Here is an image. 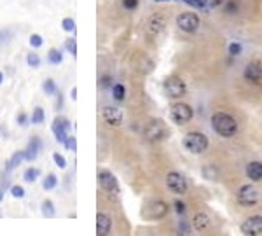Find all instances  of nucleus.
Returning <instances> with one entry per match:
<instances>
[{
  "mask_svg": "<svg viewBox=\"0 0 262 236\" xmlns=\"http://www.w3.org/2000/svg\"><path fill=\"white\" fill-rule=\"evenodd\" d=\"M16 123H18V126H28L31 121H30V117H28V114L26 112H18V116H16Z\"/></svg>",
  "mask_w": 262,
  "mask_h": 236,
  "instance_id": "31",
  "label": "nucleus"
},
{
  "mask_svg": "<svg viewBox=\"0 0 262 236\" xmlns=\"http://www.w3.org/2000/svg\"><path fill=\"white\" fill-rule=\"evenodd\" d=\"M0 217H2V214H0Z\"/></svg>",
  "mask_w": 262,
  "mask_h": 236,
  "instance_id": "48",
  "label": "nucleus"
},
{
  "mask_svg": "<svg viewBox=\"0 0 262 236\" xmlns=\"http://www.w3.org/2000/svg\"><path fill=\"white\" fill-rule=\"evenodd\" d=\"M31 124H42L46 121V112H44L42 107H35L34 112H31V117H30Z\"/></svg>",
  "mask_w": 262,
  "mask_h": 236,
  "instance_id": "25",
  "label": "nucleus"
},
{
  "mask_svg": "<svg viewBox=\"0 0 262 236\" xmlns=\"http://www.w3.org/2000/svg\"><path fill=\"white\" fill-rule=\"evenodd\" d=\"M110 84H112V79H110V77H103V81H102L103 88H107V86H110Z\"/></svg>",
  "mask_w": 262,
  "mask_h": 236,
  "instance_id": "42",
  "label": "nucleus"
},
{
  "mask_svg": "<svg viewBox=\"0 0 262 236\" xmlns=\"http://www.w3.org/2000/svg\"><path fill=\"white\" fill-rule=\"evenodd\" d=\"M144 135L150 142H161L168 137V128L161 119H150L144 128Z\"/></svg>",
  "mask_w": 262,
  "mask_h": 236,
  "instance_id": "4",
  "label": "nucleus"
},
{
  "mask_svg": "<svg viewBox=\"0 0 262 236\" xmlns=\"http://www.w3.org/2000/svg\"><path fill=\"white\" fill-rule=\"evenodd\" d=\"M42 89H44V93H46L47 96H56V94H58V86H56V82H54L53 79H46V81L42 82Z\"/></svg>",
  "mask_w": 262,
  "mask_h": 236,
  "instance_id": "23",
  "label": "nucleus"
},
{
  "mask_svg": "<svg viewBox=\"0 0 262 236\" xmlns=\"http://www.w3.org/2000/svg\"><path fill=\"white\" fill-rule=\"evenodd\" d=\"M25 159V152L23 151H16L13 156H11V159H7L6 163V172H13L16 168L21 164V161Z\"/></svg>",
  "mask_w": 262,
  "mask_h": 236,
  "instance_id": "19",
  "label": "nucleus"
},
{
  "mask_svg": "<svg viewBox=\"0 0 262 236\" xmlns=\"http://www.w3.org/2000/svg\"><path fill=\"white\" fill-rule=\"evenodd\" d=\"M154 2H177V0H154Z\"/></svg>",
  "mask_w": 262,
  "mask_h": 236,
  "instance_id": "46",
  "label": "nucleus"
},
{
  "mask_svg": "<svg viewBox=\"0 0 262 236\" xmlns=\"http://www.w3.org/2000/svg\"><path fill=\"white\" fill-rule=\"evenodd\" d=\"M257 199H259V192H257V189L253 186H243L238 191V201L245 205V207L255 205Z\"/></svg>",
  "mask_w": 262,
  "mask_h": 236,
  "instance_id": "13",
  "label": "nucleus"
},
{
  "mask_svg": "<svg viewBox=\"0 0 262 236\" xmlns=\"http://www.w3.org/2000/svg\"><path fill=\"white\" fill-rule=\"evenodd\" d=\"M0 182H2V186H0V187H4V189L9 187V189H11V182L6 179V175H2V179H0Z\"/></svg>",
  "mask_w": 262,
  "mask_h": 236,
  "instance_id": "40",
  "label": "nucleus"
},
{
  "mask_svg": "<svg viewBox=\"0 0 262 236\" xmlns=\"http://www.w3.org/2000/svg\"><path fill=\"white\" fill-rule=\"evenodd\" d=\"M41 212L46 219H53L56 215V208H54V203L51 199H44L41 205Z\"/></svg>",
  "mask_w": 262,
  "mask_h": 236,
  "instance_id": "21",
  "label": "nucleus"
},
{
  "mask_svg": "<svg viewBox=\"0 0 262 236\" xmlns=\"http://www.w3.org/2000/svg\"><path fill=\"white\" fill-rule=\"evenodd\" d=\"M192 224L198 231H206L210 227V217L206 214H196L194 215Z\"/></svg>",
  "mask_w": 262,
  "mask_h": 236,
  "instance_id": "20",
  "label": "nucleus"
},
{
  "mask_svg": "<svg viewBox=\"0 0 262 236\" xmlns=\"http://www.w3.org/2000/svg\"><path fill=\"white\" fill-rule=\"evenodd\" d=\"M26 63H28V66H31V69H39L41 66V56H39V53L26 54Z\"/></svg>",
  "mask_w": 262,
  "mask_h": 236,
  "instance_id": "28",
  "label": "nucleus"
},
{
  "mask_svg": "<svg viewBox=\"0 0 262 236\" xmlns=\"http://www.w3.org/2000/svg\"><path fill=\"white\" fill-rule=\"evenodd\" d=\"M245 77L248 81L255 82V84H260L262 82V66L259 63H250V65L245 69Z\"/></svg>",
  "mask_w": 262,
  "mask_h": 236,
  "instance_id": "17",
  "label": "nucleus"
},
{
  "mask_svg": "<svg viewBox=\"0 0 262 236\" xmlns=\"http://www.w3.org/2000/svg\"><path fill=\"white\" fill-rule=\"evenodd\" d=\"M98 184H100V187L103 189V191L112 192V194H119V191H121V189H119V182H117L116 175L109 170H102L100 173H98Z\"/></svg>",
  "mask_w": 262,
  "mask_h": 236,
  "instance_id": "8",
  "label": "nucleus"
},
{
  "mask_svg": "<svg viewBox=\"0 0 262 236\" xmlns=\"http://www.w3.org/2000/svg\"><path fill=\"white\" fill-rule=\"evenodd\" d=\"M184 147L187 149L189 152H192V154H201V152H205L206 149H208V139H206V135L200 131H192V133H187V135L184 137Z\"/></svg>",
  "mask_w": 262,
  "mask_h": 236,
  "instance_id": "3",
  "label": "nucleus"
},
{
  "mask_svg": "<svg viewBox=\"0 0 262 236\" xmlns=\"http://www.w3.org/2000/svg\"><path fill=\"white\" fill-rule=\"evenodd\" d=\"M112 231V219L107 214H98L96 215V233L98 234H109Z\"/></svg>",
  "mask_w": 262,
  "mask_h": 236,
  "instance_id": "16",
  "label": "nucleus"
},
{
  "mask_svg": "<svg viewBox=\"0 0 262 236\" xmlns=\"http://www.w3.org/2000/svg\"><path fill=\"white\" fill-rule=\"evenodd\" d=\"M212 126H213V129H215V133H218L220 137H225V139L234 137V133L238 131V124H236V121H234V117H231L225 112L213 114Z\"/></svg>",
  "mask_w": 262,
  "mask_h": 236,
  "instance_id": "1",
  "label": "nucleus"
},
{
  "mask_svg": "<svg viewBox=\"0 0 262 236\" xmlns=\"http://www.w3.org/2000/svg\"><path fill=\"white\" fill-rule=\"evenodd\" d=\"M112 96L116 102H122L126 98V88L122 84H116L112 88Z\"/></svg>",
  "mask_w": 262,
  "mask_h": 236,
  "instance_id": "27",
  "label": "nucleus"
},
{
  "mask_svg": "<svg viewBox=\"0 0 262 236\" xmlns=\"http://www.w3.org/2000/svg\"><path fill=\"white\" fill-rule=\"evenodd\" d=\"M225 0H212V4L213 6H222V4H224Z\"/></svg>",
  "mask_w": 262,
  "mask_h": 236,
  "instance_id": "44",
  "label": "nucleus"
},
{
  "mask_svg": "<svg viewBox=\"0 0 262 236\" xmlns=\"http://www.w3.org/2000/svg\"><path fill=\"white\" fill-rule=\"evenodd\" d=\"M168 210L170 207L166 201H162V199H152V201L145 203V207L142 208V215L147 220H159L168 214Z\"/></svg>",
  "mask_w": 262,
  "mask_h": 236,
  "instance_id": "2",
  "label": "nucleus"
},
{
  "mask_svg": "<svg viewBox=\"0 0 262 236\" xmlns=\"http://www.w3.org/2000/svg\"><path fill=\"white\" fill-rule=\"evenodd\" d=\"M4 201V187H0V203Z\"/></svg>",
  "mask_w": 262,
  "mask_h": 236,
  "instance_id": "45",
  "label": "nucleus"
},
{
  "mask_svg": "<svg viewBox=\"0 0 262 236\" xmlns=\"http://www.w3.org/2000/svg\"><path fill=\"white\" fill-rule=\"evenodd\" d=\"M69 129H70V121L63 116H58L56 119L53 121V126H51V131L56 137L58 144H63V142L69 139Z\"/></svg>",
  "mask_w": 262,
  "mask_h": 236,
  "instance_id": "10",
  "label": "nucleus"
},
{
  "mask_svg": "<svg viewBox=\"0 0 262 236\" xmlns=\"http://www.w3.org/2000/svg\"><path fill=\"white\" fill-rule=\"evenodd\" d=\"M175 210H177V214H184V212H185V203L184 201H175Z\"/></svg>",
  "mask_w": 262,
  "mask_h": 236,
  "instance_id": "39",
  "label": "nucleus"
},
{
  "mask_svg": "<svg viewBox=\"0 0 262 236\" xmlns=\"http://www.w3.org/2000/svg\"><path fill=\"white\" fill-rule=\"evenodd\" d=\"M122 6H124V9L133 11L138 7V0H122Z\"/></svg>",
  "mask_w": 262,
  "mask_h": 236,
  "instance_id": "37",
  "label": "nucleus"
},
{
  "mask_svg": "<svg viewBox=\"0 0 262 236\" xmlns=\"http://www.w3.org/2000/svg\"><path fill=\"white\" fill-rule=\"evenodd\" d=\"M2 82H4V74L0 72V84H2Z\"/></svg>",
  "mask_w": 262,
  "mask_h": 236,
  "instance_id": "47",
  "label": "nucleus"
},
{
  "mask_svg": "<svg viewBox=\"0 0 262 236\" xmlns=\"http://www.w3.org/2000/svg\"><path fill=\"white\" fill-rule=\"evenodd\" d=\"M25 194L26 192L21 186H11V196H13V198L21 199V198H25Z\"/></svg>",
  "mask_w": 262,
  "mask_h": 236,
  "instance_id": "33",
  "label": "nucleus"
},
{
  "mask_svg": "<svg viewBox=\"0 0 262 236\" xmlns=\"http://www.w3.org/2000/svg\"><path fill=\"white\" fill-rule=\"evenodd\" d=\"M42 149H44V142L39 139L37 135H34L30 139V142H28V145H26L25 147V159L26 161H35L39 157V154H41L42 152Z\"/></svg>",
  "mask_w": 262,
  "mask_h": 236,
  "instance_id": "14",
  "label": "nucleus"
},
{
  "mask_svg": "<svg viewBox=\"0 0 262 236\" xmlns=\"http://www.w3.org/2000/svg\"><path fill=\"white\" fill-rule=\"evenodd\" d=\"M229 53H231L233 56H238V54L241 53V44H238V42H233V44L229 46Z\"/></svg>",
  "mask_w": 262,
  "mask_h": 236,
  "instance_id": "38",
  "label": "nucleus"
},
{
  "mask_svg": "<svg viewBox=\"0 0 262 236\" xmlns=\"http://www.w3.org/2000/svg\"><path fill=\"white\" fill-rule=\"evenodd\" d=\"M41 177V170L39 168H26L25 173H23V179H25V182H28V184H34L35 180Z\"/></svg>",
  "mask_w": 262,
  "mask_h": 236,
  "instance_id": "24",
  "label": "nucleus"
},
{
  "mask_svg": "<svg viewBox=\"0 0 262 236\" xmlns=\"http://www.w3.org/2000/svg\"><path fill=\"white\" fill-rule=\"evenodd\" d=\"M13 31H11L9 28H4V30H0V46H4V44H7V42L13 39Z\"/></svg>",
  "mask_w": 262,
  "mask_h": 236,
  "instance_id": "32",
  "label": "nucleus"
},
{
  "mask_svg": "<svg viewBox=\"0 0 262 236\" xmlns=\"http://www.w3.org/2000/svg\"><path fill=\"white\" fill-rule=\"evenodd\" d=\"M165 91L170 98H180L187 91V86L180 77H168L165 81Z\"/></svg>",
  "mask_w": 262,
  "mask_h": 236,
  "instance_id": "7",
  "label": "nucleus"
},
{
  "mask_svg": "<svg viewBox=\"0 0 262 236\" xmlns=\"http://www.w3.org/2000/svg\"><path fill=\"white\" fill-rule=\"evenodd\" d=\"M166 186L175 194H185L187 192V180L178 172H170L166 175Z\"/></svg>",
  "mask_w": 262,
  "mask_h": 236,
  "instance_id": "5",
  "label": "nucleus"
},
{
  "mask_svg": "<svg viewBox=\"0 0 262 236\" xmlns=\"http://www.w3.org/2000/svg\"><path fill=\"white\" fill-rule=\"evenodd\" d=\"M177 25L180 30L187 31V33H192V31H196L200 28L201 21H200V16L194 14V13H184L180 14L177 18Z\"/></svg>",
  "mask_w": 262,
  "mask_h": 236,
  "instance_id": "9",
  "label": "nucleus"
},
{
  "mask_svg": "<svg viewBox=\"0 0 262 236\" xmlns=\"http://www.w3.org/2000/svg\"><path fill=\"white\" fill-rule=\"evenodd\" d=\"M102 116H103V119H105V123L110 124V126H121L122 121H124V114H122V110L114 107V105H107V107H103Z\"/></svg>",
  "mask_w": 262,
  "mask_h": 236,
  "instance_id": "11",
  "label": "nucleus"
},
{
  "mask_svg": "<svg viewBox=\"0 0 262 236\" xmlns=\"http://www.w3.org/2000/svg\"><path fill=\"white\" fill-rule=\"evenodd\" d=\"M53 159H54V163H56L58 168H67V159H65V157H63L61 154L54 152V154H53Z\"/></svg>",
  "mask_w": 262,
  "mask_h": 236,
  "instance_id": "36",
  "label": "nucleus"
},
{
  "mask_svg": "<svg viewBox=\"0 0 262 236\" xmlns=\"http://www.w3.org/2000/svg\"><path fill=\"white\" fill-rule=\"evenodd\" d=\"M70 98H72V100H77V88H72V91H70Z\"/></svg>",
  "mask_w": 262,
  "mask_h": 236,
  "instance_id": "43",
  "label": "nucleus"
},
{
  "mask_svg": "<svg viewBox=\"0 0 262 236\" xmlns=\"http://www.w3.org/2000/svg\"><path fill=\"white\" fill-rule=\"evenodd\" d=\"M47 61L53 63V65H59V63L63 61V53L58 49H51L49 53H47Z\"/></svg>",
  "mask_w": 262,
  "mask_h": 236,
  "instance_id": "26",
  "label": "nucleus"
},
{
  "mask_svg": "<svg viewBox=\"0 0 262 236\" xmlns=\"http://www.w3.org/2000/svg\"><path fill=\"white\" fill-rule=\"evenodd\" d=\"M65 47H67V51H69V53L72 54L74 58L77 56V41H75V37H72V39H67Z\"/></svg>",
  "mask_w": 262,
  "mask_h": 236,
  "instance_id": "29",
  "label": "nucleus"
},
{
  "mask_svg": "<svg viewBox=\"0 0 262 236\" xmlns=\"http://www.w3.org/2000/svg\"><path fill=\"white\" fill-rule=\"evenodd\" d=\"M241 233L248 234V236H259L262 234V215H253V217H248L241 224Z\"/></svg>",
  "mask_w": 262,
  "mask_h": 236,
  "instance_id": "12",
  "label": "nucleus"
},
{
  "mask_svg": "<svg viewBox=\"0 0 262 236\" xmlns=\"http://www.w3.org/2000/svg\"><path fill=\"white\" fill-rule=\"evenodd\" d=\"M165 28H166V18H165V16H161V14L150 16L149 23H147V30H149V33L159 35Z\"/></svg>",
  "mask_w": 262,
  "mask_h": 236,
  "instance_id": "15",
  "label": "nucleus"
},
{
  "mask_svg": "<svg viewBox=\"0 0 262 236\" xmlns=\"http://www.w3.org/2000/svg\"><path fill=\"white\" fill-rule=\"evenodd\" d=\"M247 175H248V179L253 180V182L262 180V163L260 161H252V163H248Z\"/></svg>",
  "mask_w": 262,
  "mask_h": 236,
  "instance_id": "18",
  "label": "nucleus"
},
{
  "mask_svg": "<svg viewBox=\"0 0 262 236\" xmlns=\"http://www.w3.org/2000/svg\"><path fill=\"white\" fill-rule=\"evenodd\" d=\"M61 28L65 31H75V21L72 18H65L61 21Z\"/></svg>",
  "mask_w": 262,
  "mask_h": 236,
  "instance_id": "35",
  "label": "nucleus"
},
{
  "mask_svg": "<svg viewBox=\"0 0 262 236\" xmlns=\"http://www.w3.org/2000/svg\"><path fill=\"white\" fill-rule=\"evenodd\" d=\"M63 145H65L67 151H72V152L77 151V140H75V137H69V139L63 142Z\"/></svg>",
  "mask_w": 262,
  "mask_h": 236,
  "instance_id": "34",
  "label": "nucleus"
},
{
  "mask_svg": "<svg viewBox=\"0 0 262 236\" xmlns=\"http://www.w3.org/2000/svg\"><path fill=\"white\" fill-rule=\"evenodd\" d=\"M42 44H44L42 35H39V33H31L30 35V46L34 47V49H39V47H42Z\"/></svg>",
  "mask_w": 262,
  "mask_h": 236,
  "instance_id": "30",
  "label": "nucleus"
},
{
  "mask_svg": "<svg viewBox=\"0 0 262 236\" xmlns=\"http://www.w3.org/2000/svg\"><path fill=\"white\" fill-rule=\"evenodd\" d=\"M56 96H58V102H56V109L58 110H61V107H63V96H61V94H56Z\"/></svg>",
  "mask_w": 262,
  "mask_h": 236,
  "instance_id": "41",
  "label": "nucleus"
},
{
  "mask_svg": "<svg viewBox=\"0 0 262 236\" xmlns=\"http://www.w3.org/2000/svg\"><path fill=\"white\" fill-rule=\"evenodd\" d=\"M58 186V177L54 173H47L42 179V189L44 191H53L54 187Z\"/></svg>",
  "mask_w": 262,
  "mask_h": 236,
  "instance_id": "22",
  "label": "nucleus"
},
{
  "mask_svg": "<svg viewBox=\"0 0 262 236\" xmlns=\"http://www.w3.org/2000/svg\"><path fill=\"white\" fill-rule=\"evenodd\" d=\"M170 117L177 124H187L192 119V109L187 104H175L170 110Z\"/></svg>",
  "mask_w": 262,
  "mask_h": 236,
  "instance_id": "6",
  "label": "nucleus"
}]
</instances>
